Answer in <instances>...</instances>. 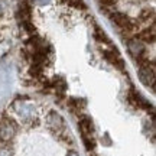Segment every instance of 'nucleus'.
I'll list each match as a JSON object with an SVG mask.
<instances>
[{"label":"nucleus","instance_id":"1","mask_svg":"<svg viewBox=\"0 0 156 156\" xmlns=\"http://www.w3.org/2000/svg\"><path fill=\"white\" fill-rule=\"evenodd\" d=\"M0 156H81L65 117L42 95L13 97L0 112Z\"/></svg>","mask_w":156,"mask_h":156}]
</instances>
